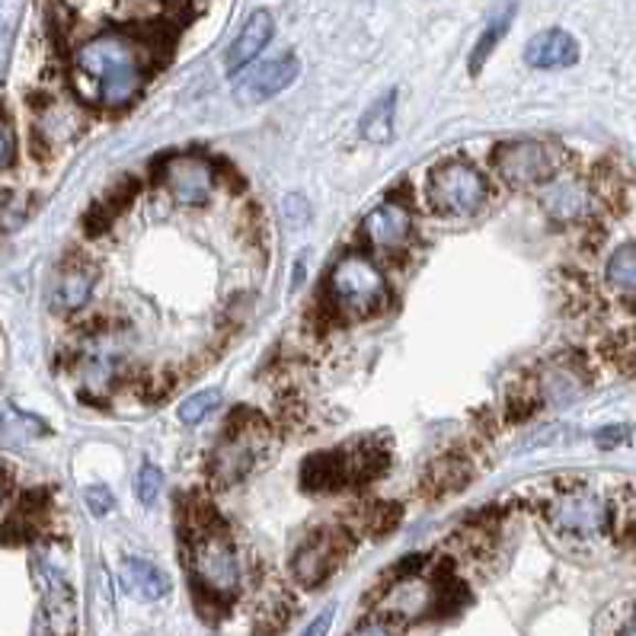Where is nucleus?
Segmentation results:
<instances>
[{
    "instance_id": "1a4fd4ad",
    "label": "nucleus",
    "mask_w": 636,
    "mask_h": 636,
    "mask_svg": "<svg viewBox=\"0 0 636 636\" xmlns=\"http://www.w3.org/2000/svg\"><path fill=\"white\" fill-rule=\"evenodd\" d=\"M35 582L42 589V602L32 636H77V598L64 573L45 560H35Z\"/></svg>"
},
{
    "instance_id": "cd10ccee",
    "label": "nucleus",
    "mask_w": 636,
    "mask_h": 636,
    "mask_svg": "<svg viewBox=\"0 0 636 636\" xmlns=\"http://www.w3.org/2000/svg\"><path fill=\"white\" fill-rule=\"evenodd\" d=\"M330 627H333V607L320 611V614L304 627L301 636H330Z\"/></svg>"
},
{
    "instance_id": "39448f33",
    "label": "nucleus",
    "mask_w": 636,
    "mask_h": 636,
    "mask_svg": "<svg viewBox=\"0 0 636 636\" xmlns=\"http://www.w3.org/2000/svg\"><path fill=\"white\" fill-rule=\"evenodd\" d=\"M273 445V432L263 423V416L256 413H243L227 423L221 442L214 445L212 457H209V474L218 486H234L246 480L263 460L269 455Z\"/></svg>"
},
{
    "instance_id": "aec40b11",
    "label": "nucleus",
    "mask_w": 636,
    "mask_h": 636,
    "mask_svg": "<svg viewBox=\"0 0 636 636\" xmlns=\"http://www.w3.org/2000/svg\"><path fill=\"white\" fill-rule=\"evenodd\" d=\"M394 103L396 93L381 96L368 113L362 116V138L364 141H374V145H384L394 138Z\"/></svg>"
},
{
    "instance_id": "5701e85b",
    "label": "nucleus",
    "mask_w": 636,
    "mask_h": 636,
    "mask_svg": "<svg viewBox=\"0 0 636 636\" xmlns=\"http://www.w3.org/2000/svg\"><path fill=\"white\" fill-rule=\"evenodd\" d=\"M432 480H435V489H442V492H448V489H457V486H464L470 480V467L464 464V460H438L435 467H432Z\"/></svg>"
},
{
    "instance_id": "f03ea898",
    "label": "nucleus",
    "mask_w": 636,
    "mask_h": 636,
    "mask_svg": "<svg viewBox=\"0 0 636 636\" xmlns=\"http://www.w3.org/2000/svg\"><path fill=\"white\" fill-rule=\"evenodd\" d=\"M189 576L199 607H212V614H221L237 602L243 589V563L231 534L221 524L202 521L199 528H192Z\"/></svg>"
},
{
    "instance_id": "a211bd4d",
    "label": "nucleus",
    "mask_w": 636,
    "mask_h": 636,
    "mask_svg": "<svg viewBox=\"0 0 636 636\" xmlns=\"http://www.w3.org/2000/svg\"><path fill=\"white\" fill-rule=\"evenodd\" d=\"M121 576H125L128 592H135L145 602H157V598L170 595V576L163 570H157L153 563H148V560H138V556L125 560Z\"/></svg>"
},
{
    "instance_id": "6e6552de",
    "label": "nucleus",
    "mask_w": 636,
    "mask_h": 636,
    "mask_svg": "<svg viewBox=\"0 0 636 636\" xmlns=\"http://www.w3.org/2000/svg\"><path fill=\"white\" fill-rule=\"evenodd\" d=\"M492 167L506 186L531 189V186H544L556 177L560 153L553 151V145H547V141L518 138V141H502L492 151Z\"/></svg>"
},
{
    "instance_id": "4be33fe9",
    "label": "nucleus",
    "mask_w": 636,
    "mask_h": 636,
    "mask_svg": "<svg viewBox=\"0 0 636 636\" xmlns=\"http://www.w3.org/2000/svg\"><path fill=\"white\" fill-rule=\"evenodd\" d=\"M218 406H221V391H199V394L186 396L180 403V423L199 425L205 416H212Z\"/></svg>"
},
{
    "instance_id": "4468645a",
    "label": "nucleus",
    "mask_w": 636,
    "mask_h": 636,
    "mask_svg": "<svg viewBox=\"0 0 636 636\" xmlns=\"http://www.w3.org/2000/svg\"><path fill=\"white\" fill-rule=\"evenodd\" d=\"M269 39H273V17H269L266 10H256V13L243 23V30L237 32V39H234V45L227 49V71H231V74L243 71L250 61L269 45Z\"/></svg>"
},
{
    "instance_id": "bb28decb",
    "label": "nucleus",
    "mask_w": 636,
    "mask_h": 636,
    "mask_svg": "<svg viewBox=\"0 0 636 636\" xmlns=\"http://www.w3.org/2000/svg\"><path fill=\"white\" fill-rule=\"evenodd\" d=\"M13 151H17V145H13V131H10L7 119L0 116V170H3V167H10Z\"/></svg>"
},
{
    "instance_id": "412c9836",
    "label": "nucleus",
    "mask_w": 636,
    "mask_h": 636,
    "mask_svg": "<svg viewBox=\"0 0 636 636\" xmlns=\"http://www.w3.org/2000/svg\"><path fill=\"white\" fill-rule=\"evenodd\" d=\"M512 13H516V7H506L499 17H492V23L486 26L484 35H480V42H477V49H474V55H470V71L474 74H480V67H484V61L492 55V49L499 45V39L509 32V23H512Z\"/></svg>"
},
{
    "instance_id": "a878e982",
    "label": "nucleus",
    "mask_w": 636,
    "mask_h": 636,
    "mask_svg": "<svg viewBox=\"0 0 636 636\" xmlns=\"http://www.w3.org/2000/svg\"><path fill=\"white\" fill-rule=\"evenodd\" d=\"M349 636H394V627L381 617H368V621H359Z\"/></svg>"
},
{
    "instance_id": "6ab92c4d",
    "label": "nucleus",
    "mask_w": 636,
    "mask_h": 636,
    "mask_svg": "<svg viewBox=\"0 0 636 636\" xmlns=\"http://www.w3.org/2000/svg\"><path fill=\"white\" fill-rule=\"evenodd\" d=\"M607 288H614L627 304H636V241L621 243L605 266Z\"/></svg>"
},
{
    "instance_id": "f8f14e48",
    "label": "nucleus",
    "mask_w": 636,
    "mask_h": 636,
    "mask_svg": "<svg viewBox=\"0 0 636 636\" xmlns=\"http://www.w3.org/2000/svg\"><path fill=\"white\" fill-rule=\"evenodd\" d=\"M298 59H275L259 64L256 71H250L243 77L241 84V96L246 103H263V99H273L275 93H282L285 87L295 84L298 77Z\"/></svg>"
},
{
    "instance_id": "20e7f679",
    "label": "nucleus",
    "mask_w": 636,
    "mask_h": 636,
    "mask_svg": "<svg viewBox=\"0 0 636 636\" xmlns=\"http://www.w3.org/2000/svg\"><path fill=\"white\" fill-rule=\"evenodd\" d=\"M388 301V278L368 253H346L327 275V304L336 317L359 320Z\"/></svg>"
},
{
    "instance_id": "ddd939ff",
    "label": "nucleus",
    "mask_w": 636,
    "mask_h": 636,
    "mask_svg": "<svg viewBox=\"0 0 636 636\" xmlns=\"http://www.w3.org/2000/svg\"><path fill=\"white\" fill-rule=\"evenodd\" d=\"M524 61H528L531 67H541V71L570 67V64L579 61L576 39L566 30L538 32V35L524 45Z\"/></svg>"
},
{
    "instance_id": "0eeeda50",
    "label": "nucleus",
    "mask_w": 636,
    "mask_h": 636,
    "mask_svg": "<svg viewBox=\"0 0 636 636\" xmlns=\"http://www.w3.org/2000/svg\"><path fill=\"white\" fill-rule=\"evenodd\" d=\"M349 550H352V538L346 534V528H339V524L317 528V531H310L304 538L301 544L295 547V553H292V576H295V582L301 589H320L342 566Z\"/></svg>"
},
{
    "instance_id": "393cba45",
    "label": "nucleus",
    "mask_w": 636,
    "mask_h": 636,
    "mask_svg": "<svg viewBox=\"0 0 636 636\" xmlns=\"http://www.w3.org/2000/svg\"><path fill=\"white\" fill-rule=\"evenodd\" d=\"M87 502H91L93 516H106L113 509V492L106 486H91L87 489Z\"/></svg>"
},
{
    "instance_id": "7c9ffc66",
    "label": "nucleus",
    "mask_w": 636,
    "mask_h": 636,
    "mask_svg": "<svg viewBox=\"0 0 636 636\" xmlns=\"http://www.w3.org/2000/svg\"><path fill=\"white\" fill-rule=\"evenodd\" d=\"M0 496H3V477H0Z\"/></svg>"
},
{
    "instance_id": "2eb2a0df",
    "label": "nucleus",
    "mask_w": 636,
    "mask_h": 636,
    "mask_svg": "<svg viewBox=\"0 0 636 636\" xmlns=\"http://www.w3.org/2000/svg\"><path fill=\"white\" fill-rule=\"evenodd\" d=\"M304 486L314 492H336L349 486V464L342 452H320L304 460Z\"/></svg>"
},
{
    "instance_id": "f3484780",
    "label": "nucleus",
    "mask_w": 636,
    "mask_h": 636,
    "mask_svg": "<svg viewBox=\"0 0 636 636\" xmlns=\"http://www.w3.org/2000/svg\"><path fill=\"white\" fill-rule=\"evenodd\" d=\"M93 282H96V273L91 266H67L61 269L59 282L52 288V304L59 310H81L84 304L91 301L93 295Z\"/></svg>"
},
{
    "instance_id": "c85d7f7f",
    "label": "nucleus",
    "mask_w": 636,
    "mask_h": 636,
    "mask_svg": "<svg viewBox=\"0 0 636 636\" xmlns=\"http://www.w3.org/2000/svg\"><path fill=\"white\" fill-rule=\"evenodd\" d=\"M627 435H630V428H627V425H614V428L598 432V445H602V448H614V445H621Z\"/></svg>"
},
{
    "instance_id": "9b49d317",
    "label": "nucleus",
    "mask_w": 636,
    "mask_h": 636,
    "mask_svg": "<svg viewBox=\"0 0 636 636\" xmlns=\"http://www.w3.org/2000/svg\"><path fill=\"white\" fill-rule=\"evenodd\" d=\"M362 241L381 253H400L413 241V214L400 202H381L362 221Z\"/></svg>"
},
{
    "instance_id": "dca6fc26",
    "label": "nucleus",
    "mask_w": 636,
    "mask_h": 636,
    "mask_svg": "<svg viewBox=\"0 0 636 636\" xmlns=\"http://www.w3.org/2000/svg\"><path fill=\"white\" fill-rule=\"evenodd\" d=\"M541 205L547 214H553L560 221H576L592 212V192L582 182H556L547 189Z\"/></svg>"
},
{
    "instance_id": "b1692460",
    "label": "nucleus",
    "mask_w": 636,
    "mask_h": 636,
    "mask_svg": "<svg viewBox=\"0 0 636 636\" xmlns=\"http://www.w3.org/2000/svg\"><path fill=\"white\" fill-rule=\"evenodd\" d=\"M135 489H138V499H141L145 506H153V502L160 499V492H163V474H160V467L145 464V467L138 470Z\"/></svg>"
},
{
    "instance_id": "c756f323",
    "label": "nucleus",
    "mask_w": 636,
    "mask_h": 636,
    "mask_svg": "<svg viewBox=\"0 0 636 636\" xmlns=\"http://www.w3.org/2000/svg\"><path fill=\"white\" fill-rule=\"evenodd\" d=\"M621 636H636V607L630 611V617L624 621V627H621Z\"/></svg>"
},
{
    "instance_id": "423d86ee",
    "label": "nucleus",
    "mask_w": 636,
    "mask_h": 636,
    "mask_svg": "<svg viewBox=\"0 0 636 636\" xmlns=\"http://www.w3.org/2000/svg\"><path fill=\"white\" fill-rule=\"evenodd\" d=\"M489 199L486 177L470 160H445L428 177V205L438 214H477Z\"/></svg>"
},
{
    "instance_id": "7ed1b4c3",
    "label": "nucleus",
    "mask_w": 636,
    "mask_h": 636,
    "mask_svg": "<svg viewBox=\"0 0 636 636\" xmlns=\"http://www.w3.org/2000/svg\"><path fill=\"white\" fill-rule=\"evenodd\" d=\"M541 521L553 541L573 550H592L607 541L614 516H611V502L598 489L585 484H566L547 496L541 506Z\"/></svg>"
},
{
    "instance_id": "f257e3e1",
    "label": "nucleus",
    "mask_w": 636,
    "mask_h": 636,
    "mask_svg": "<svg viewBox=\"0 0 636 636\" xmlns=\"http://www.w3.org/2000/svg\"><path fill=\"white\" fill-rule=\"evenodd\" d=\"M151 52L125 32H99L74 55V74L84 99L103 109H125L148 81Z\"/></svg>"
},
{
    "instance_id": "9d476101",
    "label": "nucleus",
    "mask_w": 636,
    "mask_h": 636,
    "mask_svg": "<svg viewBox=\"0 0 636 636\" xmlns=\"http://www.w3.org/2000/svg\"><path fill=\"white\" fill-rule=\"evenodd\" d=\"M214 163L205 157H170L163 167H160V186L173 195L177 205H189V209H199L212 199L214 192Z\"/></svg>"
}]
</instances>
